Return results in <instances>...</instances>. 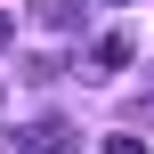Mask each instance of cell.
<instances>
[{"label": "cell", "instance_id": "obj_1", "mask_svg": "<svg viewBox=\"0 0 154 154\" xmlns=\"http://www.w3.org/2000/svg\"><path fill=\"white\" fill-rule=\"evenodd\" d=\"M0 154H73V122L65 114H41V122H24V130H8Z\"/></svg>", "mask_w": 154, "mask_h": 154}, {"label": "cell", "instance_id": "obj_2", "mask_svg": "<svg viewBox=\"0 0 154 154\" xmlns=\"http://www.w3.org/2000/svg\"><path fill=\"white\" fill-rule=\"evenodd\" d=\"M130 57H138V41H130V32H97V41H89V73H122Z\"/></svg>", "mask_w": 154, "mask_h": 154}, {"label": "cell", "instance_id": "obj_3", "mask_svg": "<svg viewBox=\"0 0 154 154\" xmlns=\"http://www.w3.org/2000/svg\"><path fill=\"white\" fill-rule=\"evenodd\" d=\"M32 24H49V32H81V0H32Z\"/></svg>", "mask_w": 154, "mask_h": 154}, {"label": "cell", "instance_id": "obj_4", "mask_svg": "<svg viewBox=\"0 0 154 154\" xmlns=\"http://www.w3.org/2000/svg\"><path fill=\"white\" fill-rule=\"evenodd\" d=\"M106 154H146V138H138V130H114V138H106Z\"/></svg>", "mask_w": 154, "mask_h": 154}, {"label": "cell", "instance_id": "obj_5", "mask_svg": "<svg viewBox=\"0 0 154 154\" xmlns=\"http://www.w3.org/2000/svg\"><path fill=\"white\" fill-rule=\"evenodd\" d=\"M8 41H16V24H8V8H0V49H8Z\"/></svg>", "mask_w": 154, "mask_h": 154}, {"label": "cell", "instance_id": "obj_6", "mask_svg": "<svg viewBox=\"0 0 154 154\" xmlns=\"http://www.w3.org/2000/svg\"><path fill=\"white\" fill-rule=\"evenodd\" d=\"M106 8H122V0H106Z\"/></svg>", "mask_w": 154, "mask_h": 154}]
</instances>
